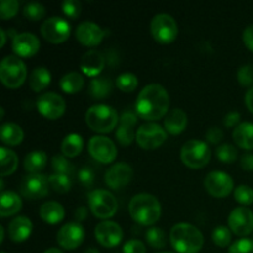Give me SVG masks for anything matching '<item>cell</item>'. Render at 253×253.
<instances>
[{
  "label": "cell",
  "instance_id": "obj_1",
  "mask_svg": "<svg viewBox=\"0 0 253 253\" xmlns=\"http://www.w3.org/2000/svg\"><path fill=\"white\" fill-rule=\"evenodd\" d=\"M169 108V95L165 86L151 83L143 86L136 99V114L145 120H157L167 114Z\"/></svg>",
  "mask_w": 253,
  "mask_h": 253
},
{
  "label": "cell",
  "instance_id": "obj_2",
  "mask_svg": "<svg viewBox=\"0 0 253 253\" xmlns=\"http://www.w3.org/2000/svg\"><path fill=\"white\" fill-rule=\"evenodd\" d=\"M173 249L179 253H198L204 244L202 231L189 222H178L173 225L169 232Z\"/></svg>",
  "mask_w": 253,
  "mask_h": 253
},
{
  "label": "cell",
  "instance_id": "obj_3",
  "mask_svg": "<svg viewBox=\"0 0 253 253\" xmlns=\"http://www.w3.org/2000/svg\"><path fill=\"white\" fill-rule=\"evenodd\" d=\"M131 217L141 225H153L161 216V203L150 193H138L128 203Z\"/></svg>",
  "mask_w": 253,
  "mask_h": 253
},
{
  "label": "cell",
  "instance_id": "obj_4",
  "mask_svg": "<svg viewBox=\"0 0 253 253\" xmlns=\"http://www.w3.org/2000/svg\"><path fill=\"white\" fill-rule=\"evenodd\" d=\"M85 121L89 127L96 132H110L118 125L119 115L113 106L95 104L86 110Z\"/></svg>",
  "mask_w": 253,
  "mask_h": 253
},
{
  "label": "cell",
  "instance_id": "obj_5",
  "mask_svg": "<svg viewBox=\"0 0 253 253\" xmlns=\"http://www.w3.org/2000/svg\"><path fill=\"white\" fill-rule=\"evenodd\" d=\"M26 64L20 57L9 54L0 62V79L7 88L20 86L26 79Z\"/></svg>",
  "mask_w": 253,
  "mask_h": 253
},
{
  "label": "cell",
  "instance_id": "obj_6",
  "mask_svg": "<svg viewBox=\"0 0 253 253\" xmlns=\"http://www.w3.org/2000/svg\"><path fill=\"white\" fill-rule=\"evenodd\" d=\"M211 157L209 146L202 140H188L180 150V158L189 168H202L207 165Z\"/></svg>",
  "mask_w": 253,
  "mask_h": 253
},
{
  "label": "cell",
  "instance_id": "obj_7",
  "mask_svg": "<svg viewBox=\"0 0 253 253\" xmlns=\"http://www.w3.org/2000/svg\"><path fill=\"white\" fill-rule=\"evenodd\" d=\"M89 208L99 219L111 217L118 210V200L115 195L106 189H94L88 195Z\"/></svg>",
  "mask_w": 253,
  "mask_h": 253
},
{
  "label": "cell",
  "instance_id": "obj_8",
  "mask_svg": "<svg viewBox=\"0 0 253 253\" xmlns=\"http://www.w3.org/2000/svg\"><path fill=\"white\" fill-rule=\"evenodd\" d=\"M151 34L156 41L161 43H169L178 35L177 21L166 12L155 15L151 20Z\"/></svg>",
  "mask_w": 253,
  "mask_h": 253
},
{
  "label": "cell",
  "instance_id": "obj_9",
  "mask_svg": "<svg viewBox=\"0 0 253 253\" xmlns=\"http://www.w3.org/2000/svg\"><path fill=\"white\" fill-rule=\"evenodd\" d=\"M167 138V131L157 123L142 124L136 131V141L145 150L160 147Z\"/></svg>",
  "mask_w": 253,
  "mask_h": 253
},
{
  "label": "cell",
  "instance_id": "obj_10",
  "mask_svg": "<svg viewBox=\"0 0 253 253\" xmlns=\"http://www.w3.org/2000/svg\"><path fill=\"white\" fill-rule=\"evenodd\" d=\"M21 194L27 199H39L48 194V177L42 173H29L20 183Z\"/></svg>",
  "mask_w": 253,
  "mask_h": 253
},
{
  "label": "cell",
  "instance_id": "obj_11",
  "mask_svg": "<svg viewBox=\"0 0 253 253\" xmlns=\"http://www.w3.org/2000/svg\"><path fill=\"white\" fill-rule=\"evenodd\" d=\"M41 34L47 41L52 43H59L66 41L71 35V24L63 17H48L42 24Z\"/></svg>",
  "mask_w": 253,
  "mask_h": 253
},
{
  "label": "cell",
  "instance_id": "obj_12",
  "mask_svg": "<svg viewBox=\"0 0 253 253\" xmlns=\"http://www.w3.org/2000/svg\"><path fill=\"white\" fill-rule=\"evenodd\" d=\"M204 187L209 194L216 198H224L234 188L231 175L222 170H211L204 178Z\"/></svg>",
  "mask_w": 253,
  "mask_h": 253
},
{
  "label": "cell",
  "instance_id": "obj_13",
  "mask_svg": "<svg viewBox=\"0 0 253 253\" xmlns=\"http://www.w3.org/2000/svg\"><path fill=\"white\" fill-rule=\"evenodd\" d=\"M88 151L95 160L103 163L113 162L118 155V148L114 141L101 135H95L89 140Z\"/></svg>",
  "mask_w": 253,
  "mask_h": 253
},
{
  "label": "cell",
  "instance_id": "obj_14",
  "mask_svg": "<svg viewBox=\"0 0 253 253\" xmlns=\"http://www.w3.org/2000/svg\"><path fill=\"white\" fill-rule=\"evenodd\" d=\"M37 110L46 116L47 119H58L59 116L63 115L66 110V101L59 94L54 91H47V93L41 94L36 100Z\"/></svg>",
  "mask_w": 253,
  "mask_h": 253
},
{
  "label": "cell",
  "instance_id": "obj_15",
  "mask_svg": "<svg viewBox=\"0 0 253 253\" xmlns=\"http://www.w3.org/2000/svg\"><path fill=\"white\" fill-rule=\"evenodd\" d=\"M227 222L232 232L239 236H246L253 230V212L245 205L237 207L231 210Z\"/></svg>",
  "mask_w": 253,
  "mask_h": 253
},
{
  "label": "cell",
  "instance_id": "obj_16",
  "mask_svg": "<svg viewBox=\"0 0 253 253\" xmlns=\"http://www.w3.org/2000/svg\"><path fill=\"white\" fill-rule=\"evenodd\" d=\"M124 236L120 225L111 220H104L95 226L96 241L104 247H115L121 242Z\"/></svg>",
  "mask_w": 253,
  "mask_h": 253
},
{
  "label": "cell",
  "instance_id": "obj_17",
  "mask_svg": "<svg viewBox=\"0 0 253 253\" xmlns=\"http://www.w3.org/2000/svg\"><path fill=\"white\" fill-rule=\"evenodd\" d=\"M85 232L79 222H67L57 232V241L63 249L74 250L83 242Z\"/></svg>",
  "mask_w": 253,
  "mask_h": 253
},
{
  "label": "cell",
  "instance_id": "obj_18",
  "mask_svg": "<svg viewBox=\"0 0 253 253\" xmlns=\"http://www.w3.org/2000/svg\"><path fill=\"white\" fill-rule=\"evenodd\" d=\"M106 34H109L108 30H103L98 24L90 20L82 21L76 29L77 40L85 46H96L100 43Z\"/></svg>",
  "mask_w": 253,
  "mask_h": 253
},
{
  "label": "cell",
  "instance_id": "obj_19",
  "mask_svg": "<svg viewBox=\"0 0 253 253\" xmlns=\"http://www.w3.org/2000/svg\"><path fill=\"white\" fill-rule=\"evenodd\" d=\"M133 177V169L128 163L116 162L109 167L105 172V183L110 188L119 189L124 185L128 184Z\"/></svg>",
  "mask_w": 253,
  "mask_h": 253
},
{
  "label": "cell",
  "instance_id": "obj_20",
  "mask_svg": "<svg viewBox=\"0 0 253 253\" xmlns=\"http://www.w3.org/2000/svg\"><path fill=\"white\" fill-rule=\"evenodd\" d=\"M137 123V114L132 110H125L120 115V125L116 128V140L123 146L130 145L135 138L136 133L133 126Z\"/></svg>",
  "mask_w": 253,
  "mask_h": 253
},
{
  "label": "cell",
  "instance_id": "obj_21",
  "mask_svg": "<svg viewBox=\"0 0 253 253\" xmlns=\"http://www.w3.org/2000/svg\"><path fill=\"white\" fill-rule=\"evenodd\" d=\"M12 49L20 57H31L40 49V40L32 32H20L12 40Z\"/></svg>",
  "mask_w": 253,
  "mask_h": 253
},
{
  "label": "cell",
  "instance_id": "obj_22",
  "mask_svg": "<svg viewBox=\"0 0 253 253\" xmlns=\"http://www.w3.org/2000/svg\"><path fill=\"white\" fill-rule=\"evenodd\" d=\"M105 66V57L98 49H89L82 56L79 67L82 71L90 77H96Z\"/></svg>",
  "mask_w": 253,
  "mask_h": 253
},
{
  "label": "cell",
  "instance_id": "obj_23",
  "mask_svg": "<svg viewBox=\"0 0 253 253\" xmlns=\"http://www.w3.org/2000/svg\"><path fill=\"white\" fill-rule=\"evenodd\" d=\"M32 231V222L25 215H20V216L14 217L11 221L9 222L7 226V234L9 237L15 242L25 241L27 237L30 236Z\"/></svg>",
  "mask_w": 253,
  "mask_h": 253
},
{
  "label": "cell",
  "instance_id": "obj_24",
  "mask_svg": "<svg viewBox=\"0 0 253 253\" xmlns=\"http://www.w3.org/2000/svg\"><path fill=\"white\" fill-rule=\"evenodd\" d=\"M188 124V116L185 111L180 108L172 109L169 113L166 115L165 119V128L167 132L172 135H178L182 132Z\"/></svg>",
  "mask_w": 253,
  "mask_h": 253
},
{
  "label": "cell",
  "instance_id": "obj_25",
  "mask_svg": "<svg viewBox=\"0 0 253 253\" xmlns=\"http://www.w3.org/2000/svg\"><path fill=\"white\" fill-rule=\"evenodd\" d=\"M22 200L17 193L12 190H4L0 195V216H10L21 209Z\"/></svg>",
  "mask_w": 253,
  "mask_h": 253
},
{
  "label": "cell",
  "instance_id": "obj_26",
  "mask_svg": "<svg viewBox=\"0 0 253 253\" xmlns=\"http://www.w3.org/2000/svg\"><path fill=\"white\" fill-rule=\"evenodd\" d=\"M234 141L245 150H253V123L244 121L240 123L232 132Z\"/></svg>",
  "mask_w": 253,
  "mask_h": 253
},
{
  "label": "cell",
  "instance_id": "obj_27",
  "mask_svg": "<svg viewBox=\"0 0 253 253\" xmlns=\"http://www.w3.org/2000/svg\"><path fill=\"white\" fill-rule=\"evenodd\" d=\"M40 216L48 224H57L64 217V208L56 200L43 203L40 208Z\"/></svg>",
  "mask_w": 253,
  "mask_h": 253
},
{
  "label": "cell",
  "instance_id": "obj_28",
  "mask_svg": "<svg viewBox=\"0 0 253 253\" xmlns=\"http://www.w3.org/2000/svg\"><path fill=\"white\" fill-rule=\"evenodd\" d=\"M113 90V82L104 76L94 77L89 83V95L94 99H104Z\"/></svg>",
  "mask_w": 253,
  "mask_h": 253
},
{
  "label": "cell",
  "instance_id": "obj_29",
  "mask_svg": "<svg viewBox=\"0 0 253 253\" xmlns=\"http://www.w3.org/2000/svg\"><path fill=\"white\" fill-rule=\"evenodd\" d=\"M0 138L6 145L16 146L24 138V131L20 125L7 121L0 126Z\"/></svg>",
  "mask_w": 253,
  "mask_h": 253
},
{
  "label": "cell",
  "instance_id": "obj_30",
  "mask_svg": "<svg viewBox=\"0 0 253 253\" xmlns=\"http://www.w3.org/2000/svg\"><path fill=\"white\" fill-rule=\"evenodd\" d=\"M47 165V155L42 150H35L24 158V167L29 173H40Z\"/></svg>",
  "mask_w": 253,
  "mask_h": 253
},
{
  "label": "cell",
  "instance_id": "obj_31",
  "mask_svg": "<svg viewBox=\"0 0 253 253\" xmlns=\"http://www.w3.org/2000/svg\"><path fill=\"white\" fill-rule=\"evenodd\" d=\"M51 72L46 67L40 66L32 69L31 73H30L29 84L35 91H41L48 86V84L51 83Z\"/></svg>",
  "mask_w": 253,
  "mask_h": 253
},
{
  "label": "cell",
  "instance_id": "obj_32",
  "mask_svg": "<svg viewBox=\"0 0 253 253\" xmlns=\"http://www.w3.org/2000/svg\"><path fill=\"white\" fill-rule=\"evenodd\" d=\"M17 163H19V158H17L16 153L11 148L1 146L0 147V174L1 177L15 172V169L17 168Z\"/></svg>",
  "mask_w": 253,
  "mask_h": 253
},
{
  "label": "cell",
  "instance_id": "obj_33",
  "mask_svg": "<svg viewBox=\"0 0 253 253\" xmlns=\"http://www.w3.org/2000/svg\"><path fill=\"white\" fill-rule=\"evenodd\" d=\"M83 137L78 133H69L62 140L61 151L66 157H76L83 148Z\"/></svg>",
  "mask_w": 253,
  "mask_h": 253
},
{
  "label": "cell",
  "instance_id": "obj_34",
  "mask_svg": "<svg viewBox=\"0 0 253 253\" xmlns=\"http://www.w3.org/2000/svg\"><path fill=\"white\" fill-rule=\"evenodd\" d=\"M59 86L66 93H77L84 86V77L79 72H68L59 79Z\"/></svg>",
  "mask_w": 253,
  "mask_h": 253
},
{
  "label": "cell",
  "instance_id": "obj_35",
  "mask_svg": "<svg viewBox=\"0 0 253 253\" xmlns=\"http://www.w3.org/2000/svg\"><path fill=\"white\" fill-rule=\"evenodd\" d=\"M146 241L153 249H163L167 244L166 234L161 227L152 226L146 231Z\"/></svg>",
  "mask_w": 253,
  "mask_h": 253
},
{
  "label": "cell",
  "instance_id": "obj_36",
  "mask_svg": "<svg viewBox=\"0 0 253 253\" xmlns=\"http://www.w3.org/2000/svg\"><path fill=\"white\" fill-rule=\"evenodd\" d=\"M52 167H53L56 173L69 175V177L74 172V165L63 155L53 156V158H52Z\"/></svg>",
  "mask_w": 253,
  "mask_h": 253
},
{
  "label": "cell",
  "instance_id": "obj_37",
  "mask_svg": "<svg viewBox=\"0 0 253 253\" xmlns=\"http://www.w3.org/2000/svg\"><path fill=\"white\" fill-rule=\"evenodd\" d=\"M48 182L52 189L56 190L57 193H67L72 187V180L69 175L59 174V173H53L49 175Z\"/></svg>",
  "mask_w": 253,
  "mask_h": 253
},
{
  "label": "cell",
  "instance_id": "obj_38",
  "mask_svg": "<svg viewBox=\"0 0 253 253\" xmlns=\"http://www.w3.org/2000/svg\"><path fill=\"white\" fill-rule=\"evenodd\" d=\"M138 84L137 77L131 72H124L116 78V85L123 91H132L135 90Z\"/></svg>",
  "mask_w": 253,
  "mask_h": 253
},
{
  "label": "cell",
  "instance_id": "obj_39",
  "mask_svg": "<svg viewBox=\"0 0 253 253\" xmlns=\"http://www.w3.org/2000/svg\"><path fill=\"white\" fill-rule=\"evenodd\" d=\"M24 15L31 21H39L46 14V9H44L43 5L41 2L37 1H30L27 2L24 6Z\"/></svg>",
  "mask_w": 253,
  "mask_h": 253
},
{
  "label": "cell",
  "instance_id": "obj_40",
  "mask_svg": "<svg viewBox=\"0 0 253 253\" xmlns=\"http://www.w3.org/2000/svg\"><path fill=\"white\" fill-rule=\"evenodd\" d=\"M216 157L225 163H231L237 158V148L231 143H222L216 148Z\"/></svg>",
  "mask_w": 253,
  "mask_h": 253
},
{
  "label": "cell",
  "instance_id": "obj_41",
  "mask_svg": "<svg viewBox=\"0 0 253 253\" xmlns=\"http://www.w3.org/2000/svg\"><path fill=\"white\" fill-rule=\"evenodd\" d=\"M212 240L219 247H226L231 242V231L227 226L219 225L212 231Z\"/></svg>",
  "mask_w": 253,
  "mask_h": 253
},
{
  "label": "cell",
  "instance_id": "obj_42",
  "mask_svg": "<svg viewBox=\"0 0 253 253\" xmlns=\"http://www.w3.org/2000/svg\"><path fill=\"white\" fill-rule=\"evenodd\" d=\"M234 197L241 204L249 205L253 203V189L251 187H249V185L241 184L237 188H235Z\"/></svg>",
  "mask_w": 253,
  "mask_h": 253
},
{
  "label": "cell",
  "instance_id": "obj_43",
  "mask_svg": "<svg viewBox=\"0 0 253 253\" xmlns=\"http://www.w3.org/2000/svg\"><path fill=\"white\" fill-rule=\"evenodd\" d=\"M19 1L17 0H1L0 1V17L4 20L10 19L19 11Z\"/></svg>",
  "mask_w": 253,
  "mask_h": 253
},
{
  "label": "cell",
  "instance_id": "obj_44",
  "mask_svg": "<svg viewBox=\"0 0 253 253\" xmlns=\"http://www.w3.org/2000/svg\"><path fill=\"white\" fill-rule=\"evenodd\" d=\"M229 253H253V240L240 239L232 242L229 247Z\"/></svg>",
  "mask_w": 253,
  "mask_h": 253
},
{
  "label": "cell",
  "instance_id": "obj_45",
  "mask_svg": "<svg viewBox=\"0 0 253 253\" xmlns=\"http://www.w3.org/2000/svg\"><path fill=\"white\" fill-rule=\"evenodd\" d=\"M62 10L67 16L72 19H77L81 15L82 4L79 0H64L62 2Z\"/></svg>",
  "mask_w": 253,
  "mask_h": 253
},
{
  "label": "cell",
  "instance_id": "obj_46",
  "mask_svg": "<svg viewBox=\"0 0 253 253\" xmlns=\"http://www.w3.org/2000/svg\"><path fill=\"white\" fill-rule=\"evenodd\" d=\"M237 81L244 86H250L253 84V67L250 64L240 67L237 71Z\"/></svg>",
  "mask_w": 253,
  "mask_h": 253
},
{
  "label": "cell",
  "instance_id": "obj_47",
  "mask_svg": "<svg viewBox=\"0 0 253 253\" xmlns=\"http://www.w3.org/2000/svg\"><path fill=\"white\" fill-rule=\"evenodd\" d=\"M123 251L124 253H146V246L141 240L131 239L125 242Z\"/></svg>",
  "mask_w": 253,
  "mask_h": 253
},
{
  "label": "cell",
  "instance_id": "obj_48",
  "mask_svg": "<svg viewBox=\"0 0 253 253\" xmlns=\"http://www.w3.org/2000/svg\"><path fill=\"white\" fill-rule=\"evenodd\" d=\"M94 175L93 169L90 167H82L78 172V180L84 185V187H90L94 183Z\"/></svg>",
  "mask_w": 253,
  "mask_h": 253
},
{
  "label": "cell",
  "instance_id": "obj_49",
  "mask_svg": "<svg viewBox=\"0 0 253 253\" xmlns=\"http://www.w3.org/2000/svg\"><path fill=\"white\" fill-rule=\"evenodd\" d=\"M222 137H224V132H222L221 128L217 127V126H212V127H210L209 130L207 131V133H205V138H207L210 143L220 142V141L222 140Z\"/></svg>",
  "mask_w": 253,
  "mask_h": 253
},
{
  "label": "cell",
  "instance_id": "obj_50",
  "mask_svg": "<svg viewBox=\"0 0 253 253\" xmlns=\"http://www.w3.org/2000/svg\"><path fill=\"white\" fill-rule=\"evenodd\" d=\"M240 121V113L239 111H230L225 115L224 125L227 127H236L237 123Z\"/></svg>",
  "mask_w": 253,
  "mask_h": 253
},
{
  "label": "cell",
  "instance_id": "obj_51",
  "mask_svg": "<svg viewBox=\"0 0 253 253\" xmlns=\"http://www.w3.org/2000/svg\"><path fill=\"white\" fill-rule=\"evenodd\" d=\"M242 40H244L245 44L253 52V24L249 25V26L244 30Z\"/></svg>",
  "mask_w": 253,
  "mask_h": 253
},
{
  "label": "cell",
  "instance_id": "obj_52",
  "mask_svg": "<svg viewBox=\"0 0 253 253\" xmlns=\"http://www.w3.org/2000/svg\"><path fill=\"white\" fill-rule=\"evenodd\" d=\"M240 165L245 170L253 169V153H245L240 160Z\"/></svg>",
  "mask_w": 253,
  "mask_h": 253
},
{
  "label": "cell",
  "instance_id": "obj_53",
  "mask_svg": "<svg viewBox=\"0 0 253 253\" xmlns=\"http://www.w3.org/2000/svg\"><path fill=\"white\" fill-rule=\"evenodd\" d=\"M86 215H88V210H86V208L83 207V205L77 208L76 211H74V217H76L77 221H83L86 217Z\"/></svg>",
  "mask_w": 253,
  "mask_h": 253
},
{
  "label": "cell",
  "instance_id": "obj_54",
  "mask_svg": "<svg viewBox=\"0 0 253 253\" xmlns=\"http://www.w3.org/2000/svg\"><path fill=\"white\" fill-rule=\"evenodd\" d=\"M245 103H246L249 110L253 114V85L246 91V95H245Z\"/></svg>",
  "mask_w": 253,
  "mask_h": 253
},
{
  "label": "cell",
  "instance_id": "obj_55",
  "mask_svg": "<svg viewBox=\"0 0 253 253\" xmlns=\"http://www.w3.org/2000/svg\"><path fill=\"white\" fill-rule=\"evenodd\" d=\"M0 36H1V40H0V46H4L5 41H6V35H5V30L0 29Z\"/></svg>",
  "mask_w": 253,
  "mask_h": 253
},
{
  "label": "cell",
  "instance_id": "obj_56",
  "mask_svg": "<svg viewBox=\"0 0 253 253\" xmlns=\"http://www.w3.org/2000/svg\"><path fill=\"white\" fill-rule=\"evenodd\" d=\"M43 253H64L62 250L57 249V247H51V249H47Z\"/></svg>",
  "mask_w": 253,
  "mask_h": 253
},
{
  "label": "cell",
  "instance_id": "obj_57",
  "mask_svg": "<svg viewBox=\"0 0 253 253\" xmlns=\"http://www.w3.org/2000/svg\"><path fill=\"white\" fill-rule=\"evenodd\" d=\"M4 235H5L4 226H2V225H0V242L4 241Z\"/></svg>",
  "mask_w": 253,
  "mask_h": 253
},
{
  "label": "cell",
  "instance_id": "obj_58",
  "mask_svg": "<svg viewBox=\"0 0 253 253\" xmlns=\"http://www.w3.org/2000/svg\"><path fill=\"white\" fill-rule=\"evenodd\" d=\"M83 253H100V252H99L96 249H94V247H89V249H86Z\"/></svg>",
  "mask_w": 253,
  "mask_h": 253
},
{
  "label": "cell",
  "instance_id": "obj_59",
  "mask_svg": "<svg viewBox=\"0 0 253 253\" xmlns=\"http://www.w3.org/2000/svg\"><path fill=\"white\" fill-rule=\"evenodd\" d=\"M0 113H1V118L4 116V108H0Z\"/></svg>",
  "mask_w": 253,
  "mask_h": 253
},
{
  "label": "cell",
  "instance_id": "obj_60",
  "mask_svg": "<svg viewBox=\"0 0 253 253\" xmlns=\"http://www.w3.org/2000/svg\"><path fill=\"white\" fill-rule=\"evenodd\" d=\"M158 253H174V252H169V251H165V252H158Z\"/></svg>",
  "mask_w": 253,
  "mask_h": 253
},
{
  "label": "cell",
  "instance_id": "obj_61",
  "mask_svg": "<svg viewBox=\"0 0 253 253\" xmlns=\"http://www.w3.org/2000/svg\"><path fill=\"white\" fill-rule=\"evenodd\" d=\"M1 253H5V252H1Z\"/></svg>",
  "mask_w": 253,
  "mask_h": 253
}]
</instances>
